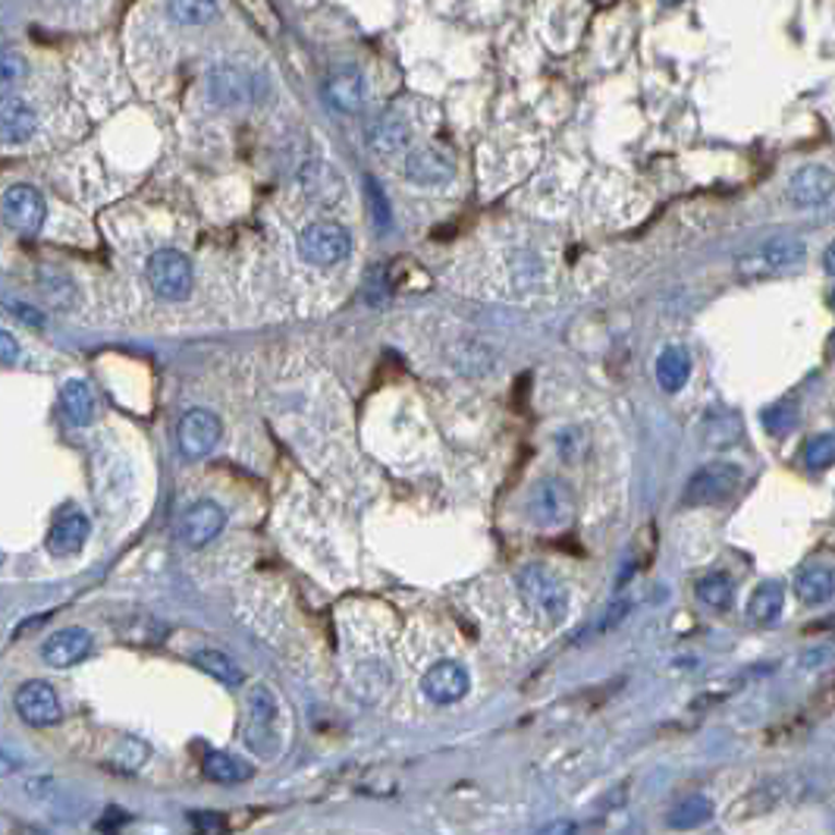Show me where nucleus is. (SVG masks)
Listing matches in <instances>:
<instances>
[{
    "instance_id": "58836bf2",
    "label": "nucleus",
    "mask_w": 835,
    "mask_h": 835,
    "mask_svg": "<svg viewBox=\"0 0 835 835\" xmlns=\"http://www.w3.org/2000/svg\"><path fill=\"white\" fill-rule=\"evenodd\" d=\"M666 3H679V0H666Z\"/></svg>"
},
{
    "instance_id": "4468645a",
    "label": "nucleus",
    "mask_w": 835,
    "mask_h": 835,
    "mask_svg": "<svg viewBox=\"0 0 835 835\" xmlns=\"http://www.w3.org/2000/svg\"><path fill=\"white\" fill-rule=\"evenodd\" d=\"M324 95L336 110L355 114V110H361V104L368 98V79L358 67H336L324 82Z\"/></svg>"
},
{
    "instance_id": "c9c22d12",
    "label": "nucleus",
    "mask_w": 835,
    "mask_h": 835,
    "mask_svg": "<svg viewBox=\"0 0 835 835\" xmlns=\"http://www.w3.org/2000/svg\"><path fill=\"white\" fill-rule=\"evenodd\" d=\"M20 361V343L13 333L0 330V365H16Z\"/></svg>"
},
{
    "instance_id": "bb28decb",
    "label": "nucleus",
    "mask_w": 835,
    "mask_h": 835,
    "mask_svg": "<svg viewBox=\"0 0 835 835\" xmlns=\"http://www.w3.org/2000/svg\"><path fill=\"white\" fill-rule=\"evenodd\" d=\"M709 816H713V804H709L707 798L691 795V798H684L682 804H676V808L669 810L666 823H669L672 830H697V826L707 823Z\"/></svg>"
},
{
    "instance_id": "4be33fe9",
    "label": "nucleus",
    "mask_w": 835,
    "mask_h": 835,
    "mask_svg": "<svg viewBox=\"0 0 835 835\" xmlns=\"http://www.w3.org/2000/svg\"><path fill=\"white\" fill-rule=\"evenodd\" d=\"M202 770L211 783H220V785L249 783V779L254 776V770L246 763V760L232 758V754H227V751H211V754L202 760Z\"/></svg>"
},
{
    "instance_id": "0eeeda50",
    "label": "nucleus",
    "mask_w": 835,
    "mask_h": 835,
    "mask_svg": "<svg viewBox=\"0 0 835 835\" xmlns=\"http://www.w3.org/2000/svg\"><path fill=\"white\" fill-rule=\"evenodd\" d=\"M220 433H224V425L214 411L207 408H192L179 418L177 440H179V453L186 458H204L217 443H220Z\"/></svg>"
},
{
    "instance_id": "e433bc0d",
    "label": "nucleus",
    "mask_w": 835,
    "mask_h": 835,
    "mask_svg": "<svg viewBox=\"0 0 835 835\" xmlns=\"http://www.w3.org/2000/svg\"><path fill=\"white\" fill-rule=\"evenodd\" d=\"M540 835H575V823L572 820H553L540 830Z\"/></svg>"
},
{
    "instance_id": "1a4fd4ad",
    "label": "nucleus",
    "mask_w": 835,
    "mask_h": 835,
    "mask_svg": "<svg viewBox=\"0 0 835 835\" xmlns=\"http://www.w3.org/2000/svg\"><path fill=\"white\" fill-rule=\"evenodd\" d=\"M13 707L20 713V719L26 726H35V729H48L53 723H60V716H63L57 691L41 679L23 684L13 697Z\"/></svg>"
},
{
    "instance_id": "cd10ccee",
    "label": "nucleus",
    "mask_w": 835,
    "mask_h": 835,
    "mask_svg": "<svg viewBox=\"0 0 835 835\" xmlns=\"http://www.w3.org/2000/svg\"><path fill=\"white\" fill-rule=\"evenodd\" d=\"M167 7L182 26H204L217 16V0H167Z\"/></svg>"
},
{
    "instance_id": "ea45409f",
    "label": "nucleus",
    "mask_w": 835,
    "mask_h": 835,
    "mask_svg": "<svg viewBox=\"0 0 835 835\" xmlns=\"http://www.w3.org/2000/svg\"><path fill=\"white\" fill-rule=\"evenodd\" d=\"M0 562H3V553H0Z\"/></svg>"
},
{
    "instance_id": "393cba45",
    "label": "nucleus",
    "mask_w": 835,
    "mask_h": 835,
    "mask_svg": "<svg viewBox=\"0 0 835 835\" xmlns=\"http://www.w3.org/2000/svg\"><path fill=\"white\" fill-rule=\"evenodd\" d=\"M60 403H63V411H67V418L73 425H79V428L92 425V418H95V393H92V386L85 380H67L63 390H60Z\"/></svg>"
},
{
    "instance_id": "4c0bfd02",
    "label": "nucleus",
    "mask_w": 835,
    "mask_h": 835,
    "mask_svg": "<svg viewBox=\"0 0 835 835\" xmlns=\"http://www.w3.org/2000/svg\"><path fill=\"white\" fill-rule=\"evenodd\" d=\"M20 770V760L10 758V754H0V779H7V776H13Z\"/></svg>"
},
{
    "instance_id": "c756f323",
    "label": "nucleus",
    "mask_w": 835,
    "mask_h": 835,
    "mask_svg": "<svg viewBox=\"0 0 835 835\" xmlns=\"http://www.w3.org/2000/svg\"><path fill=\"white\" fill-rule=\"evenodd\" d=\"M214 95H217V102L224 104L242 102L249 95V82L239 70H217L214 73Z\"/></svg>"
},
{
    "instance_id": "dca6fc26",
    "label": "nucleus",
    "mask_w": 835,
    "mask_h": 835,
    "mask_svg": "<svg viewBox=\"0 0 835 835\" xmlns=\"http://www.w3.org/2000/svg\"><path fill=\"white\" fill-rule=\"evenodd\" d=\"M38 129V117L23 98L0 95V145H26Z\"/></svg>"
},
{
    "instance_id": "412c9836",
    "label": "nucleus",
    "mask_w": 835,
    "mask_h": 835,
    "mask_svg": "<svg viewBox=\"0 0 835 835\" xmlns=\"http://www.w3.org/2000/svg\"><path fill=\"white\" fill-rule=\"evenodd\" d=\"M785 609V587L776 582L760 584L758 591L751 594L748 600V622L758 625V629H766L773 625Z\"/></svg>"
},
{
    "instance_id": "b1692460",
    "label": "nucleus",
    "mask_w": 835,
    "mask_h": 835,
    "mask_svg": "<svg viewBox=\"0 0 835 835\" xmlns=\"http://www.w3.org/2000/svg\"><path fill=\"white\" fill-rule=\"evenodd\" d=\"M795 591H798V597H801L808 607H820V604L833 600V569H830V565H810V569H804V572L795 578Z\"/></svg>"
},
{
    "instance_id": "f257e3e1",
    "label": "nucleus",
    "mask_w": 835,
    "mask_h": 835,
    "mask_svg": "<svg viewBox=\"0 0 835 835\" xmlns=\"http://www.w3.org/2000/svg\"><path fill=\"white\" fill-rule=\"evenodd\" d=\"M246 741L254 754L274 758L283 744V713H279L277 697L264 688L254 684L249 691V723H246Z\"/></svg>"
},
{
    "instance_id": "aec40b11",
    "label": "nucleus",
    "mask_w": 835,
    "mask_h": 835,
    "mask_svg": "<svg viewBox=\"0 0 835 835\" xmlns=\"http://www.w3.org/2000/svg\"><path fill=\"white\" fill-rule=\"evenodd\" d=\"M791 195L804 207H820L833 199V174L826 167H804L798 177L791 179Z\"/></svg>"
},
{
    "instance_id": "423d86ee",
    "label": "nucleus",
    "mask_w": 835,
    "mask_h": 835,
    "mask_svg": "<svg viewBox=\"0 0 835 835\" xmlns=\"http://www.w3.org/2000/svg\"><path fill=\"white\" fill-rule=\"evenodd\" d=\"M0 211H3V220L7 227L23 232V236H32L38 232L41 224H45V199L35 186H26V182H16L3 192V202H0Z\"/></svg>"
},
{
    "instance_id": "7ed1b4c3",
    "label": "nucleus",
    "mask_w": 835,
    "mask_h": 835,
    "mask_svg": "<svg viewBox=\"0 0 835 835\" xmlns=\"http://www.w3.org/2000/svg\"><path fill=\"white\" fill-rule=\"evenodd\" d=\"M349 252H353L349 229L333 224V220L311 224L299 232V254H302V261L314 264V267H333V264L346 261Z\"/></svg>"
},
{
    "instance_id": "ddd939ff",
    "label": "nucleus",
    "mask_w": 835,
    "mask_h": 835,
    "mask_svg": "<svg viewBox=\"0 0 835 835\" xmlns=\"http://www.w3.org/2000/svg\"><path fill=\"white\" fill-rule=\"evenodd\" d=\"M88 534H92L88 518H85L79 509H63V512L53 518L45 547H48L51 557H73V553H79V550L85 547Z\"/></svg>"
},
{
    "instance_id": "6e6552de",
    "label": "nucleus",
    "mask_w": 835,
    "mask_h": 835,
    "mask_svg": "<svg viewBox=\"0 0 835 835\" xmlns=\"http://www.w3.org/2000/svg\"><path fill=\"white\" fill-rule=\"evenodd\" d=\"M472 688V676L468 669L456 663V659H443V663H433L431 669L425 672L421 679V691L425 697L437 704V707H450V704H458Z\"/></svg>"
},
{
    "instance_id": "a878e982",
    "label": "nucleus",
    "mask_w": 835,
    "mask_h": 835,
    "mask_svg": "<svg viewBox=\"0 0 835 835\" xmlns=\"http://www.w3.org/2000/svg\"><path fill=\"white\" fill-rule=\"evenodd\" d=\"M195 666L207 672L211 679H217L220 684H229V688H236V684H242V669H239V663L227 654H220V651H199L195 654Z\"/></svg>"
},
{
    "instance_id": "f8f14e48",
    "label": "nucleus",
    "mask_w": 835,
    "mask_h": 835,
    "mask_svg": "<svg viewBox=\"0 0 835 835\" xmlns=\"http://www.w3.org/2000/svg\"><path fill=\"white\" fill-rule=\"evenodd\" d=\"M801 261H804V242L779 236V239L763 242L754 254L741 258V271H748V274L785 271V267H795V264H801Z\"/></svg>"
},
{
    "instance_id": "2eb2a0df",
    "label": "nucleus",
    "mask_w": 835,
    "mask_h": 835,
    "mask_svg": "<svg viewBox=\"0 0 835 835\" xmlns=\"http://www.w3.org/2000/svg\"><path fill=\"white\" fill-rule=\"evenodd\" d=\"M88 654H92V634L85 632V629H60L41 647V657H45V663L51 669H70V666L82 663Z\"/></svg>"
},
{
    "instance_id": "39448f33",
    "label": "nucleus",
    "mask_w": 835,
    "mask_h": 835,
    "mask_svg": "<svg viewBox=\"0 0 835 835\" xmlns=\"http://www.w3.org/2000/svg\"><path fill=\"white\" fill-rule=\"evenodd\" d=\"M148 283L164 302H179L192 293V264L177 249H160L148 261Z\"/></svg>"
},
{
    "instance_id": "f704fd0d",
    "label": "nucleus",
    "mask_w": 835,
    "mask_h": 835,
    "mask_svg": "<svg viewBox=\"0 0 835 835\" xmlns=\"http://www.w3.org/2000/svg\"><path fill=\"white\" fill-rule=\"evenodd\" d=\"M192 823L199 835H224V816L220 813H211V810H202V813H192Z\"/></svg>"
},
{
    "instance_id": "f03ea898",
    "label": "nucleus",
    "mask_w": 835,
    "mask_h": 835,
    "mask_svg": "<svg viewBox=\"0 0 835 835\" xmlns=\"http://www.w3.org/2000/svg\"><path fill=\"white\" fill-rule=\"evenodd\" d=\"M518 591L525 604L537 609L550 625H559L569 616V591L557 575L544 565H528L518 572Z\"/></svg>"
},
{
    "instance_id": "9d476101",
    "label": "nucleus",
    "mask_w": 835,
    "mask_h": 835,
    "mask_svg": "<svg viewBox=\"0 0 835 835\" xmlns=\"http://www.w3.org/2000/svg\"><path fill=\"white\" fill-rule=\"evenodd\" d=\"M528 512L537 528H562L572 518V497L559 481H540L532 490Z\"/></svg>"
},
{
    "instance_id": "a211bd4d",
    "label": "nucleus",
    "mask_w": 835,
    "mask_h": 835,
    "mask_svg": "<svg viewBox=\"0 0 835 835\" xmlns=\"http://www.w3.org/2000/svg\"><path fill=\"white\" fill-rule=\"evenodd\" d=\"M405 177L415 186H443L453 179V160L437 148H418L405 160Z\"/></svg>"
},
{
    "instance_id": "7c9ffc66",
    "label": "nucleus",
    "mask_w": 835,
    "mask_h": 835,
    "mask_svg": "<svg viewBox=\"0 0 835 835\" xmlns=\"http://www.w3.org/2000/svg\"><path fill=\"white\" fill-rule=\"evenodd\" d=\"M760 421L766 425V431L776 433V437H783V433H788L795 425H798V408H795L791 403L770 405V408L760 415Z\"/></svg>"
},
{
    "instance_id": "5701e85b",
    "label": "nucleus",
    "mask_w": 835,
    "mask_h": 835,
    "mask_svg": "<svg viewBox=\"0 0 835 835\" xmlns=\"http://www.w3.org/2000/svg\"><path fill=\"white\" fill-rule=\"evenodd\" d=\"M691 378V355L682 346H669L657 358V383L666 393H679Z\"/></svg>"
},
{
    "instance_id": "f3484780",
    "label": "nucleus",
    "mask_w": 835,
    "mask_h": 835,
    "mask_svg": "<svg viewBox=\"0 0 835 835\" xmlns=\"http://www.w3.org/2000/svg\"><path fill=\"white\" fill-rule=\"evenodd\" d=\"M299 179H302L305 192L324 207H333V204L346 199V182L339 177V170L330 167L327 160H308Z\"/></svg>"
},
{
    "instance_id": "473e14b6",
    "label": "nucleus",
    "mask_w": 835,
    "mask_h": 835,
    "mask_svg": "<svg viewBox=\"0 0 835 835\" xmlns=\"http://www.w3.org/2000/svg\"><path fill=\"white\" fill-rule=\"evenodd\" d=\"M365 189H368V207H371L374 227L386 229V227H390V202H386L383 189H380V186H378V179H374V177L365 179Z\"/></svg>"
},
{
    "instance_id": "20e7f679",
    "label": "nucleus",
    "mask_w": 835,
    "mask_h": 835,
    "mask_svg": "<svg viewBox=\"0 0 835 835\" xmlns=\"http://www.w3.org/2000/svg\"><path fill=\"white\" fill-rule=\"evenodd\" d=\"M741 487V468L732 462H709L704 465L688 487H684V506H719Z\"/></svg>"
},
{
    "instance_id": "72a5a7b5",
    "label": "nucleus",
    "mask_w": 835,
    "mask_h": 835,
    "mask_svg": "<svg viewBox=\"0 0 835 835\" xmlns=\"http://www.w3.org/2000/svg\"><path fill=\"white\" fill-rule=\"evenodd\" d=\"M23 73H26V63L16 53H3L0 57V95H3V88L16 85L23 79Z\"/></svg>"
},
{
    "instance_id": "2f4dec72",
    "label": "nucleus",
    "mask_w": 835,
    "mask_h": 835,
    "mask_svg": "<svg viewBox=\"0 0 835 835\" xmlns=\"http://www.w3.org/2000/svg\"><path fill=\"white\" fill-rule=\"evenodd\" d=\"M835 458V440L833 433H820V437H813L808 443V450H804V462H808V468L813 472H823V468H830Z\"/></svg>"
},
{
    "instance_id": "c85d7f7f",
    "label": "nucleus",
    "mask_w": 835,
    "mask_h": 835,
    "mask_svg": "<svg viewBox=\"0 0 835 835\" xmlns=\"http://www.w3.org/2000/svg\"><path fill=\"white\" fill-rule=\"evenodd\" d=\"M697 600L709 609H726L732 604V578L723 572H709L697 582Z\"/></svg>"
},
{
    "instance_id": "9b49d317",
    "label": "nucleus",
    "mask_w": 835,
    "mask_h": 835,
    "mask_svg": "<svg viewBox=\"0 0 835 835\" xmlns=\"http://www.w3.org/2000/svg\"><path fill=\"white\" fill-rule=\"evenodd\" d=\"M224 525H227V512L211 500H202V503L186 509V515L179 522V537H182L186 547L199 550L224 532Z\"/></svg>"
},
{
    "instance_id": "6ab92c4d",
    "label": "nucleus",
    "mask_w": 835,
    "mask_h": 835,
    "mask_svg": "<svg viewBox=\"0 0 835 835\" xmlns=\"http://www.w3.org/2000/svg\"><path fill=\"white\" fill-rule=\"evenodd\" d=\"M408 139H411V123L405 120L399 107L386 110L378 123L368 129V142H371V148L378 154L403 152L405 145H408Z\"/></svg>"
}]
</instances>
